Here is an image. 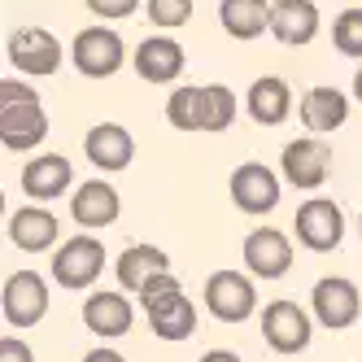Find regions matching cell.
<instances>
[{
  "label": "cell",
  "mask_w": 362,
  "mask_h": 362,
  "mask_svg": "<svg viewBox=\"0 0 362 362\" xmlns=\"http://www.w3.org/2000/svg\"><path fill=\"white\" fill-rule=\"evenodd\" d=\"M205 305L218 323H245L257 310V288L240 271H214L205 279Z\"/></svg>",
  "instance_id": "cell-1"
},
{
  "label": "cell",
  "mask_w": 362,
  "mask_h": 362,
  "mask_svg": "<svg viewBox=\"0 0 362 362\" xmlns=\"http://www.w3.org/2000/svg\"><path fill=\"white\" fill-rule=\"evenodd\" d=\"M105 271V245L96 236H74L53 253V279L62 288H88Z\"/></svg>",
  "instance_id": "cell-2"
},
{
  "label": "cell",
  "mask_w": 362,
  "mask_h": 362,
  "mask_svg": "<svg viewBox=\"0 0 362 362\" xmlns=\"http://www.w3.org/2000/svg\"><path fill=\"white\" fill-rule=\"evenodd\" d=\"M0 310H5L9 327H35L48 310V288L40 271H13L0 293Z\"/></svg>",
  "instance_id": "cell-3"
},
{
  "label": "cell",
  "mask_w": 362,
  "mask_h": 362,
  "mask_svg": "<svg viewBox=\"0 0 362 362\" xmlns=\"http://www.w3.org/2000/svg\"><path fill=\"white\" fill-rule=\"evenodd\" d=\"M293 231H297V240H301L305 249H315V253H332L336 245L345 240V214H341V205H336V201L315 197V201H305L301 210H297Z\"/></svg>",
  "instance_id": "cell-4"
},
{
  "label": "cell",
  "mask_w": 362,
  "mask_h": 362,
  "mask_svg": "<svg viewBox=\"0 0 362 362\" xmlns=\"http://www.w3.org/2000/svg\"><path fill=\"white\" fill-rule=\"evenodd\" d=\"M227 188H231L236 210H245V214H271L275 205H279V192H284L279 175L271 166H262V162L236 166V170H231V179H227Z\"/></svg>",
  "instance_id": "cell-5"
},
{
  "label": "cell",
  "mask_w": 362,
  "mask_h": 362,
  "mask_svg": "<svg viewBox=\"0 0 362 362\" xmlns=\"http://www.w3.org/2000/svg\"><path fill=\"white\" fill-rule=\"evenodd\" d=\"M70 62L83 79H110V74L122 66V40L110 27H88L74 35L70 44Z\"/></svg>",
  "instance_id": "cell-6"
},
{
  "label": "cell",
  "mask_w": 362,
  "mask_h": 362,
  "mask_svg": "<svg viewBox=\"0 0 362 362\" xmlns=\"http://www.w3.org/2000/svg\"><path fill=\"white\" fill-rule=\"evenodd\" d=\"M310 315L297 305V301H271L262 305V341L275 349V354H301L310 345Z\"/></svg>",
  "instance_id": "cell-7"
},
{
  "label": "cell",
  "mask_w": 362,
  "mask_h": 362,
  "mask_svg": "<svg viewBox=\"0 0 362 362\" xmlns=\"http://www.w3.org/2000/svg\"><path fill=\"white\" fill-rule=\"evenodd\" d=\"M48 136V114L40 100H5L0 105V144L9 153L40 148Z\"/></svg>",
  "instance_id": "cell-8"
},
{
  "label": "cell",
  "mask_w": 362,
  "mask_h": 362,
  "mask_svg": "<svg viewBox=\"0 0 362 362\" xmlns=\"http://www.w3.org/2000/svg\"><path fill=\"white\" fill-rule=\"evenodd\" d=\"M327 166H332V148L323 140H288L279 153V170H284V184L293 188H305L315 192L323 179H327Z\"/></svg>",
  "instance_id": "cell-9"
},
{
  "label": "cell",
  "mask_w": 362,
  "mask_h": 362,
  "mask_svg": "<svg viewBox=\"0 0 362 362\" xmlns=\"http://www.w3.org/2000/svg\"><path fill=\"white\" fill-rule=\"evenodd\" d=\"M9 62L22 70V74H35V79H44V74H57L62 66V44L53 31H44V27H22L9 35Z\"/></svg>",
  "instance_id": "cell-10"
},
{
  "label": "cell",
  "mask_w": 362,
  "mask_h": 362,
  "mask_svg": "<svg viewBox=\"0 0 362 362\" xmlns=\"http://www.w3.org/2000/svg\"><path fill=\"white\" fill-rule=\"evenodd\" d=\"M245 267L257 279H279L293 267V245L279 227H253L245 236Z\"/></svg>",
  "instance_id": "cell-11"
},
{
  "label": "cell",
  "mask_w": 362,
  "mask_h": 362,
  "mask_svg": "<svg viewBox=\"0 0 362 362\" xmlns=\"http://www.w3.org/2000/svg\"><path fill=\"white\" fill-rule=\"evenodd\" d=\"M310 305H315V319L332 332H341L358 319V310H362V297L358 288L345 279V275H323L315 284V297H310Z\"/></svg>",
  "instance_id": "cell-12"
},
{
  "label": "cell",
  "mask_w": 362,
  "mask_h": 362,
  "mask_svg": "<svg viewBox=\"0 0 362 362\" xmlns=\"http://www.w3.org/2000/svg\"><path fill=\"white\" fill-rule=\"evenodd\" d=\"M271 35L288 48H301L319 35V5L315 0H271Z\"/></svg>",
  "instance_id": "cell-13"
},
{
  "label": "cell",
  "mask_w": 362,
  "mask_h": 362,
  "mask_svg": "<svg viewBox=\"0 0 362 362\" xmlns=\"http://www.w3.org/2000/svg\"><path fill=\"white\" fill-rule=\"evenodd\" d=\"M70 184H74V166L62 153H40L22 166V192L31 201H57Z\"/></svg>",
  "instance_id": "cell-14"
},
{
  "label": "cell",
  "mask_w": 362,
  "mask_h": 362,
  "mask_svg": "<svg viewBox=\"0 0 362 362\" xmlns=\"http://www.w3.org/2000/svg\"><path fill=\"white\" fill-rule=\"evenodd\" d=\"M136 74L148 83H175L179 70H184V48H179V40L170 35H148L136 44Z\"/></svg>",
  "instance_id": "cell-15"
},
{
  "label": "cell",
  "mask_w": 362,
  "mask_h": 362,
  "mask_svg": "<svg viewBox=\"0 0 362 362\" xmlns=\"http://www.w3.org/2000/svg\"><path fill=\"white\" fill-rule=\"evenodd\" d=\"M83 153H88V162L100 166V170H122V166H132L136 144H132V132H127V127L96 122L92 132L83 136Z\"/></svg>",
  "instance_id": "cell-16"
},
{
  "label": "cell",
  "mask_w": 362,
  "mask_h": 362,
  "mask_svg": "<svg viewBox=\"0 0 362 362\" xmlns=\"http://www.w3.org/2000/svg\"><path fill=\"white\" fill-rule=\"evenodd\" d=\"M118 210H122V201H118L114 184H105V179H88L70 197V218L79 227H110L118 218Z\"/></svg>",
  "instance_id": "cell-17"
},
{
  "label": "cell",
  "mask_w": 362,
  "mask_h": 362,
  "mask_svg": "<svg viewBox=\"0 0 362 362\" xmlns=\"http://www.w3.org/2000/svg\"><path fill=\"white\" fill-rule=\"evenodd\" d=\"M83 323H88L96 336H105V341L127 336V332H132V301H127L122 293L100 288V293H92L88 305H83Z\"/></svg>",
  "instance_id": "cell-18"
},
{
  "label": "cell",
  "mask_w": 362,
  "mask_h": 362,
  "mask_svg": "<svg viewBox=\"0 0 362 362\" xmlns=\"http://www.w3.org/2000/svg\"><path fill=\"white\" fill-rule=\"evenodd\" d=\"M297 118L310 127L315 136H323V132H336L345 118H349V100H345V92H336V88H310L305 96H301V105H297Z\"/></svg>",
  "instance_id": "cell-19"
},
{
  "label": "cell",
  "mask_w": 362,
  "mask_h": 362,
  "mask_svg": "<svg viewBox=\"0 0 362 362\" xmlns=\"http://www.w3.org/2000/svg\"><path fill=\"white\" fill-rule=\"evenodd\" d=\"M148 315V327H153V336L158 341H188V336L197 332V305L184 297V293H175V297H166V301H158L153 310H144Z\"/></svg>",
  "instance_id": "cell-20"
},
{
  "label": "cell",
  "mask_w": 362,
  "mask_h": 362,
  "mask_svg": "<svg viewBox=\"0 0 362 362\" xmlns=\"http://www.w3.org/2000/svg\"><path fill=\"white\" fill-rule=\"evenodd\" d=\"M218 22L231 40H257L271 31V0H218Z\"/></svg>",
  "instance_id": "cell-21"
},
{
  "label": "cell",
  "mask_w": 362,
  "mask_h": 362,
  "mask_svg": "<svg viewBox=\"0 0 362 362\" xmlns=\"http://www.w3.org/2000/svg\"><path fill=\"white\" fill-rule=\"evenodd\" d=\"M245 105H249V114H253L257 127H279L284 118H288V110H293V92H288L284 79L267 74V79H253Z\"/></svg>",
  "instance_id": "cell-22"
},
{
  "label": "cell",
  "mask_w": 362,
  "mask_h": 362,
  "mask_svg": "<svg viewBox=\"0 0 362 362\" xmlns=\"http://www.w3.org/2000/svg\"><path fill=\"white\" fill-rule=\"evenodd\" d=\"M9 240L18 249H27V253H44V249H53V240H57V218L48 210H40V205L13 210L9 214Z\"/></svg>",
  "instance_id": "cell-23"
},
{
  "label": "cell",
  "mask_w": 362,
  "mask_h": 362,
  "mask_svg": "<svg viewBox=\"0 0 362 362\" xmlns=\"http://www.w3.org/2000/svg\"><path fill=\"white\" fill-rule=\"evenodd\" d=\"M162 271H170V257L158 245H132V249H122V257H118V288L140 297V288L153 275H162Z\"/></svg>",
  "instance_id": "cell-24"
},
{
  "label": "cell",
  "mask_w": 362,
  "mask_h": 362,
  "mask_svg": "<svg viewBox=\"0 0 362 362\" xmlns=\"http://www.w3.org/2000/svg\"><path fill=\"white\" fill-rule=\"evenodd\" d=\"M236 122V96L227 83H201V132H227Z\"/></svg>",
  "instance_id": "cell-25"
},
{
  "label": "cell",
  "mask_w": 362,
  "mask_h": 362,
  "mask_svg": "<svg viewBox=\"0 0 362 362\" xmlns=\"http://www.w3.org/2000/svg\"><path fill=\"white\" fill-rule=\"evenodd\" d=\"M166 118L175 132H201V88H175L166 100Z\"/></svg>",
  "instance_id": "cell-26"
},
{
  "label": "cell",
  "mask_w": 362,
  "mask_h": 362,
  "mask_svg": "<svg viewBox=\"0 0 362 362\" xmlns=\"http://www.w3.org/2000/svg\"><path fill=\"white\" fill-rule=\"evenodd\" d=\"M332 40L345 57H362V9H345L332 22Z\"/></svg>",
  "instance_id": "cell-27"
},
{
  "label": "cell",
  "mask_w": 362,
  "mask_h": 362,
  "mask_svg": "<svg viewBox=\"0 0 362 362\" xmlns=\"http://www.w3.org/2000/svg\"><path fill=\"white\" fill-rule=\"evenodd\" d=\"M192 18V0H148V22L162 31H175Z\"/></svg>",
  "instance_id": "cell-28"
},
{
  "label": "cell",
  "mask_w": 362,
  "mask_h": 362,
  "mask_svg": "<svg viewBox=\"0 0 362 362\" xmlns=\"http://www.w3.org/2000/svg\"><path fill=\"white\" fill-rule=\"evenodd\" d=\"M175 293H184V284H179L170 271H162V275H153L144 288H140V305H144V310H153L158 301H166V297H175Z\"/></svg>",
  "instance_id": "cell-29"
},
{
  "label": "cell",
  "mask_w": 362,
  "mask_h": 362,
  "mask_svg": "<svg viewBox=\"0 0 362 362\" xmlns=\"http://www.w3.org/2000/svg\"><path fill=\"white\" fill-rule=\"evenodd\" d=\"M136 5H140V0H88V9L96 13V18H105V22H127V18H132L136 13Z\"/></svg>",
  "instance_id": "cell-30"
},
{
  "label": "cell",
  "mask_w": 362,
  "mask_h": 362,
  "mask_svg": "<svg viewBox=\"0 0 362 362\" xmlns=\"http://www.w3.org/2000/svg\"><path fill=\"white\" fill-rule=\"evenodd\" d=\"M0 362H35V354H31V345H22L18 336H5V341H0Z\"/></svg>",
  "instance_id": "cell-31"
},
{
  "label": "cell",
  "mask_w": 362,
  "mask_h": 362,
  "mask_svg": "<svg viewBox=\"0 0 362 362\" xmlns=\"http://www.w3.org/2000/svg\"><path fill=\"white\" fill-rule=\"evenodd\" d=\"M5 100H40V96H35V88H27V83L5 79V83H0V105H5Z\"/></svg>",
  "instance_id": "cell-32"
},
{
  "label": "cell",
  "mask_w": 362,
  "mask_h": 362,
  "mask_svg": "<svg viewBox=\"0 0 362 362\" xmlns=\"http://www.w3.org/2000/svg\"><path fill=\"white\" fill-rule=\"evenodd\" d=\"M83 362H127V358L114 349H92V354H83Z\"/></svg>",
  "instance_id": "cell-33"
},
{
  "label": "cell",
  "mask_w": 362,
  "mask_h": 362,
  "mask_svg": "<svg viewBox=\"0 0 362 362\" xmlns=\"http://www.w3.org/2000/svg\"><path fill=\"white\" fill-rule=\"evenodd\" d=\"M201 362H240V354H231V349H210Z\"/></svg>",
  "instance_id": "cell-34"
},
{
  "label": "cell",
  "mask_w": 362,
  "mask_h": 362,
  "mask_svg": "<svg viewBox=\"0 0 362 362\" xmlns=\"http://www.w3.org/2000/svg\"><path fill=\"white\" fill-rule=\"evenodd\" d=\"M354 96L362 100V66H358V74H354Z\"/></svg>",
  "instance_id": "cell-35"
}]
</instances>
